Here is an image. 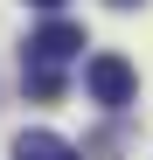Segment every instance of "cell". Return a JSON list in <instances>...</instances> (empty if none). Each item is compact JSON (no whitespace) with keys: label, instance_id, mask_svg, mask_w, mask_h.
Here are the masks:
<instances>
[{"label":"cell","instance_id":"obj_1","mask_svg":"<svg viewBox=\"0 0 153 160\" xmlns=\"http://www.w3.org/2000/svg\"><path fill=\"white\" fill-rule=\"evenodd\" d=\"M84 91H91V104H105V112H125V104L139 98V77H132V63H125V56L97 49V56L84 63Z\"/></svg>","mask_w":153,"mask_h":160},{"label":"cell","instance_id":"obj_2","mask_svg":"<svg viewBox=\"0 0 153 160\" xmlns=\"http://www.w3.org/2000/svg\"><path fill=\"white\" fill-rule=\"evenodd\" d=\"M76 49H84V28H76V21H42V28L28 35V56L35 63H70Z\"/></svg>","mask_w":153,"mask_h":160},{"label":"cell","instance_id":"obj_3","mask_svg":"<svg viewBox=\"0 0 153 160\" xmlns=\"http://www.w3.org/2000/svg\"><path fill=\"white\" fill-rule=\"evenodd\" d=\"M21 91H28L35 104H56L63 98V63H35L28 56V63H21Z\"/></svg>","mask_w":153,"mask_h":160},{"label":"cell","instance_id":"obj_4","mask_svg":"<svg viewBox=\"0 0 153 160\" xmlns=\"http://www.w3.org/2000/svg\"><path fill=\"white\" fill-rule=\"evenodd\" d=\"M14 160H76V146L63 132H21L14 139Z\"/></svg>","mask_w":153,"mask_h":160},{"label":"cell","instance_id":"obj_5","mask_svg":"<svg viewBox=\"0 0 153 160\" xmlns=\"http://www.w3.org/2000/svg\"><path fill=\"white\" fill-rule=\"evenodd\" d=\"M111 7H139V0H111Z\"/></svg>","mask_w":153,"mask_h":160},{"label":"cell","instance_id":"obj_6","mask_svg":"<svg viewBox=\"0 0 153 160\" xmlns=\"http://www.w3.org/2000/svg\"><path fill=\"white\" fill-rule=\"evenodd\" d=\"M35 7H63V0H35Z\"/></svg>","mask_w":153,"mask_h":160}]
</instances>
